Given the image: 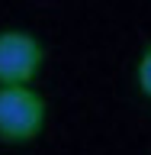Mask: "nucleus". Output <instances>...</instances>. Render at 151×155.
Here are the masks:
<instances>
[{
    "mask_svg": "<svg viewBox=\"0 0 151 155\" xmlns=\"http://www.w3.org/2000/svg\"><path fill=\"white\" fill-rule=\"evenodd\" d=\"M135 84H138V91L151 100V45H145L138 61H135Z\"/></svg>",
    "mask_w": 151,
    "mask_h": 155,
    "instance_id": "obj_3",
    "label": "nucleus"
},
{
    "mask_svg": "<svg viewBox=\"0 0 151 155\" xmlns=\"http://www.w3.org/2000/svg\"><path fill=\"white\" fill-rule=\"evenodd\" d=\"M48 120V104L32 84L0 87V142L32 145Z\"/></svg>",
    "mask_w": 151,
    "mask_h": 155,
    "instance_id": "obj_1",
    "label": "nucleus"
},
{
    "mask_svg": "<svg viewBox=\"0 0 151 155\" xmlns=\"http://www.w3.org/2000/svg\"><path fill=\"white\" fill-rule=\"evenodd\" d=\"M45 65V45L29 29H0V87L32 84Z\"/></svg>",
    "mask_w": 151,
    "mask_h": 155,
    "instance_id": "obj_2",
    "label": "nucleus"
}]
</instances>
